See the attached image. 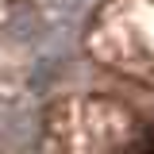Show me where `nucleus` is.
Wrapping results in <instances>:
<instances>
[{
  "instance_id": "1",
  "label": "nucleus",
  "mask_w": 154,
  "mask_h": 154,
  "mask_svg": "<svg viewBox=\"0 0 154 154\" xmlns=\"http://www.w3.org/2000/svg\"><path fill=\"white\" fill-rule=\"evenodd\" d=\"M42 19L31 12V8H19L16 16H12V23H8V35L16 38V42H42Z\"/></svg>"
},
{
  "instance_id": "2",
  "label": "nucleus",
  "mask_w": 154,
  "mask_h": 154,
  "mask_svg": "<svg viewBox=\"0 0 154 154\" xmlns=\"http://www.w3.org/2000/svg\"><path fill=\"white\" fill-rule=\"evenodd\" d=\"M89 4H93V0H54V8L62 12V16H69V19H73V16H81Z\"/></svg>"
}]
</instances>
